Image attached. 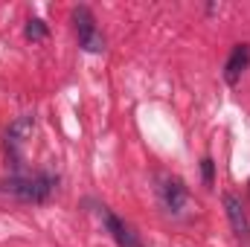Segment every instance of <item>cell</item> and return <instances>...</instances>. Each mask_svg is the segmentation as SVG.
<instances>
[{"label":"cell","instance_id":"obj_1","mask_svg":"<svg viewBox=\"0 0 250 247\" xmlns=\"http://www.w3.org/2000/svg\"><path fill=\"white\" fill-rule=\"evenodd\" d=\"M59 189V175L32 172V175H9L0 181V195L21 204H47Z\"/></svg>","mask_w":250,"mask_h":247},{"label":"cell","instance_id":"obj_2","mask_svg":"<svg viewBox=\"0 0 250 247\" xmlns=\"http://www.w3.org/2000/svg\"><path fill=\"white\" fill-rule=\"evenodd\" d=\"M35 131V117L32 114H23L18 120H12L9 128L3 131V154H6V163L12 166L15 175H23V145L29 143Z\"/></svg>","mask_w":250,"mask_h":247},{"label":"cell","instance_id":"obj_3","mask_svg":"<svg viewBox=\"0 0 250 247\" xmlns=\"http://www.w3.org/2000/svg\"><path fill=\"white\" fill-rule=\"evenodd\" d=\"M73 26H76V35H79V47L84 53H102L105 50V35L96 29V18L87 6L73 9Z\"/></svg>","mask_w":250,"mask_h":247},{"label":"cell","instance_id":"obj_4","mask_svg":"<svg viewBox=\"0 0 250 247\" xmlns=\"http://www.w3.org/2000/svg\"><path fill=\"white\" fill-rule=\"evenodd\" d=\"M99 218H102L105 230L111 233V239L117 242V247H140V239H137L134 227H131V224H125L117 212H111L108 206H99Z\"/></svg>","mask_w":250,"mask_h":247},{"label":"cell","instance_id":"obj_5","mask_svg":"<svg viewBox=\"0 0 250 247\" xmlns=\"http://www.w3.org/2000/svg\"><path fill=\"white\" fill-rule=\"evenodd\" d=\"M224 212H227V221L233 227V236L242 242V245H250V221H248V212H245V204L236 198V195H224Z\"/></svg>","mask_w":250,"mask_h":247},{"label":"cell","instance_id":"obj_6","mask_svg":"<svg viewBox=\"0 0 250 247\" xmlns=\"http://www.w3.org/2000/svg\"><path fill=\"white\" fill-rule=\"evenodd\" d=\"M187 186L181 178H172V175H166L163 181H160V201H163V206H166V212H172V215H178L184 206H187Z\"/></svg>","mask_w":250,"mask_h":247},{"label":"cell","instance_id":"obj_7","mask_svg":"<svg viewBox=\"0 0 250 247\" xmlns=\"http://www.w3.org/2000/svg\"><path fill=\"white\" fill-rule=\"evenodd\" d=\"M250 67V44H236L224 62V82L227 84H236L242 79V73Z\"/></svg>","mask_w":250,"mask_h":247},{"label":"cell","instance_id":"obj_8","mask_svg":"<svg viewBox=\"0 0 250 247\" xmlns=\"http://www.w3.org/2000/svg\"><path fill=\"white\" fill-rule=\"evenodd\" d=\"M23 35H26L29 41H44V38L50 35V29H47V23H44L41 18H29V21H26V29H23Z\"/></svg>","mask_w":250,"mask_h":247},{"label":"cell","instance_id":"obj_9","mask_svg":"<svg viewBox=\"0 0 250 247\" xmlns=\"http://www.w3.org/2000/svg\"><path fill=\"white\" fill-rule=\"evenodd\" d=\"M212 169H215L212 157H204V160H201V172H204V184L207 186H212Z\"/></svg>","mask_w":250,"mask_h":247}]
</instances>
